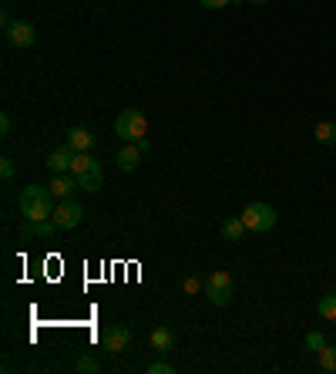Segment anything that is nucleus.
Wrapping results in <instances>:
<instances>
[{
	"label": "nucleus",
	"mask_w": 336,
	"mask_h": 374,
	"mask_svg": "<svg viewBox=\"0 0 336 374\" xmlns=\"http://www.w3.org/2000/svg\"><path fill=\"white\" fill-rule=\"evenodd\" d=\"M219 233H222V239H226V243H239L249 230H245L243 216H229L226 223H222V230H219Z\"/></svg>",
	"instance_id": "nucleus-14"
},
{
	"label": "nucleus",
	"mask_w": 336,
	"mask_h": 374,
	"mask_svg": "<svg viewBox=\"0 0 336 374\" xmlns=\"http://www.w3.org/2000/svg\"><path fill=\"white\" fill-rule=\"evenodd\" d=\"M91 145H94V132H91V128L75 125V128L67 132V149H75V152H88Z\"/></svg>",
	"instance_id": "nucleus-12"
},
{
	"label": "nucleus",
	"mask_w": 336,
	"mask_h": 374,
	"mask_svg": "<svg viewBox=\"0 0 336 374\" xmlns=\"http://www.w3.org/2000/svg\"><path fill=\"white\" fill-rule=\"evenodd\" d=\"M47 189H51V196H54V199H71V196H75V189H81V186H77V175H67V172H64V175H54Z\"/></svg>",
	"instance_id": "nucleus-10"
},
{
	"label": "nucleus",
	"mask_w": 336,
	"mask_h": 374,
	"mask_svg": "<svg viewBox=\"0 0 336 374\" xmlns=\"http://www.w3.org/2000/svg\"><path fill=\"white\" fill-rule=\"evenodd\" d=\"M61 226L54 223V219H41V223H24V230H20V239H51V236L58 233Z\"/></svg>",
	"instance_id": "nucleus-8"
},
{
	"label": "nucleus",
	"mask_w": 336,
	"mask_h": 374,
	"mask_svg": "<svg viewBox=\"0 0 336 374\" xmlns=\"http://www.w3.org/2000/svg\"><path fill=\"white\" fill-rule=\"evenodd\" d=\"M115 135L124 142H141L148 135V118L141 108H122L115 118Z\"/></svg>",
	"instance_id": "nucleus-1"
},
{
	"label": "nucleus",
	"mask_w": 336,
	"mask_h": 374,
	"mask_svg": "<svg viewBox=\"0 0 336 374\" xmlns=\"http://www.w3.org/2000/svg\"><path fill=\"white\" fill-rule=\"evenodd\" d=\"M141 156H145V152H141V145H138V142H124V149L118 152L115 162H118V169H122V172H131V169L141 166Z\"/></svg>",
	"instance_id": "nucleus-9"
},
{
	"label": "nucleus",
	"mask_w": 336,
	"mask_h": 374,
	"mask_svg": "<svg viewBox=\"0 0 336 374\" xmlns=\"http://www.w3.org/2000/svg\"><path fill=\"white\" fill-rule=\"evenodd\" d=\"M205 11H222V7H229V4H239V0H199Z\"/></svg>",
	"instance_id": "nucleus-25"
},
{
	"label": "nucleus",
	"mask_w": 336,
	"mask_h": 374,
	"mask_svg": "<svg viewBox=\"0 0 336 374\" xmlns=\"http://www.w3.org/2000/svg\"><path fill=\"white\" fill-rule=\"evenodd\" d=\"M14 158H0V175H4V179H14Z\"/></svg>",
	"instance_id": "nucleus-26"
},
{
	"label": "nucleus",
	"mask_w": 336,
	"mask_h": 374,
	"mask_svg": "<svg viewBox=\"0 0 336 374\" xmlns=\"http://www.w3.org/2000/svg\"><path fill=\"white\" fill-rule=\"evenodd\" d=\"M20 216H24V223H41V219H54V199L20 203Z\"/></svg>",
	"instance_id": "nucleus-7"
},
{
	"label": "nucleus",
	"mask_w": 336,
	"mask_h": 374,
	"mask_svg": "<svg viewBox=\"0 0 336 374\" xmlns=\"http://www.w3.org/2000/svg\"><path fill=\"white\" fill-rule=\"evenodd\" d=\"M243 223L249 233H269L276 223H279V216H276V209L269 203H249L243 209Z\"/></svg>",
	"instance_id": "nucleus-2"
},
{
	"label": "nucleus",
	"mask_w": 336,
	"mask_h": 374,
	"mask_svg": "<svg viewBox=\"0 0 336 374\" xmlns=\"http://www.w3.org/2000/svg\"><path fill=\"white\" fill-rule=\"evenodd\" d=\"M98 368H101V364H98L94 358H81V361L75 364V371H81V374H94Z\"/></svg>",
	"instance_id": "nucleus-23"
},
{
	"label": "nucleus",
	"mask_w": 336,
	"mask_h": 374,
	"mask_svg": "<svg viewBox=\"0 0 336 374\" xmlns=\"http://www.w3.org/2000/svg\"><path fill=\"white\" fill-rule=\"evenodd\" d=\"M148 374H175V368H172L168 361H152V364H148Z\"/></svg>",
	"instance_id": "nucleus-24"
},
{
	"label": "nucleus",
	"mask_w": 336,
	"mask_h": 374,
	"mask_svg": "<svg viewBox=\"0 0 336 374\" xmlns=\"http://www.w3.org/2000/svg\"><path fill=\"white\" fill-rule=\"evenodd\" d=\"M316 354H320V368H323V371L336 374V347H330V344H326V347H320Z\"/></svg>",
	"instance_id": "nucleus-20"
},
{
	"label": "nucleus",
	"mask_w": 336,
	"mask_h": 374,
	"mask_svg": "<svg viewBox=\"0 0 336 374\" xmlns=\"http://www.w3.org/2000/svg\"><path fill=\"white\" fill-rule=\"evenodd\" d=\"M4 34H7V41L14 47H31L37 41V27H34L31 20H11L4 27Z\"/></svg>",
	"instance_id": "nucleus-6"
},
{
	"label": "nucleus",
	"mask_w": 336,
	"mask_h": 374,
	"mask_svg": "<svg viewBox=\"0 0 336 374\" xmlns=\"http://www.w3.org/2000/svg\"><path fill=\"white\" fill-rule=\"evenodd\" d=\"M182 290L185 294H199V290H205V280H202V277H185Z\"/></svg>",
	"instance_id": "nucleus-21"
},
{
	"label": "nucleus",
	"mask_w": 336,
	"mask_h": 374,
	"mask_svg": "<svg viewBox=\"0 0 336 374\" xmlns=\"http://www.w3.org/2000/svg\"><path fill=\"white\" fill-rule=\"evenodd\" d=\"M313 135L320 145H336V122H316L313 125Z\"/></svg>",
	"instance_id": "nucleus-16"
},
{
	"label": "nucleus",
	"mask_w": 336,
	"mask_h": 374,
	"mask_svg": "<svg viewBox=\"0 0 336 374\" xmlns=\"http://www.w3.org/2000/svg\"><path fill=\"white\" fill-rule=\"evenodd\" d=\"M37 199H54V196H51L47 186H27V189H20V199L17 203H37Z\"/></svg>",
	"instance_id": "nucleus-17"
},
{
	"label": "nucleus",
	"mask_w": 336,
	"mask_h": 374,
	"mask_svg": "<svg viewBox=\"0 0 336 374\" xmlns=\"http://www.w3.org/2000/svg\"><path fill=\"white\" fill-rule=\"evenodd\" d=\"M81 219H84V206L75 203V199H61V203L54 206V223L61 230H75Z\"/></svg>",
	"instance_id": "nucleus-5"
},
{
	"label": "nucleus",
	"mask_w": 336,
	"mask_h": 374,
	"mask_svg": "<svg viewBox=\"0 0 336 374\" xmlns=\"http://www.w3.org/2000/svg\"><path fill=\"white\" fill-rule=\"evenodd\" d=\"M77 186H81V192H101V186H105V169H101V162H98L94 169L81 172V175H77Z\"/></svg>",
	"instance_id": "nucleus-13"
},
{
	"label": "nucleus",
	"mask_w": 336,
	"mask_h": 374,
	"mask_svg": "<svg viewBox=\"0 0 336 374\" xmlns=\"http://www.w3.org/2000/svg\"><path fill=\"white\" fill-rule=\"evenodd\" d=\"M131 328L128 324H108L105 330H101V347H105L108 354H122L124 347L131 344Z\"/></svg>",
	"instance_id": "nucleus-4"
},
{
	"label": "nucleus",
	"mask_w": 336,
	"mask_h": 374,
	"mask_svg": "<svg viewBox=\"0 0 336 374\" xmlns=\"http://www.w3.org/2000/svg\"><path fill=\"white\" fill-rule=\"evenodd\" d=\"M306 347H309V351H320V347H326V337H323L320 330H309V334H306Z\"/></svg>",
	"instance_id": "nucleus-22"
},
{
	"label": "nucleus",
	"mask_w": 336,
	"mask_h": 374,
	"mask_svg": "<svg viewBox=\"0 0 336 374\" xmlns=\"http://www.w3.org/2000/svg\"><path fill=\"white\" fill-rule=\"evenodd\" d=\"M152 347L162 351V354L175 351V334H172V328H155L152 330Z\"/></svg>",
	"instance_id": "nucleus-15"
},
{
	"label": "nucleus",
	"mask_w": 336,
	"mask_h": 374,
	"mask_svg": "<svg viewBox=\"0 0 336 374\" xmlns=\"http://www.w3.org/2000/svg\"><path fill=\"white\" fill-rule=\"evenodd\" d=\"M249 4H266V0H249Z\"/></svg>",
	"instance_id": "nucleus-28"
},
{
	"label": "nucleus",
	"mask_w": 336,
	"mask_h": 374,
	"mask_svg": "<svg viewBox=\"0 0 336 374\" xmlns=\"http://www.w3.org/2000/svg\"><path fill=\"white\" fill-rule=\"evenodd\" d=\"M205 297L212 300L215 307H229L232 297H235V283L226 270H212L209 277H205Z\"/></svg>",
	"instance_id": "nucleus-3"
},
{
	"label": "nucleus",
	"mask_w": 336,
	"mask_h": 374,
	"mask_svg": "<svg viewBox=\"0 0 336 374\" xmlns=\"http://www.w3.org/2000/svg\"><path fill=\"white\" fill-rule=\"evenodd\" d=\"M98 166V158L88 156V152H75V162H71V175H81V172H88Z\"/></svg>",
	"instance_id": "nucleus-18"
},
{
	"label": "nucleus",
	"mask_w": 336,
	"mask_h": 374,
	"mask_svg": "<svg viewBox=\"0 0 336 374\" xmlns=\"http://www.w3.org/2000/svg\"><path fill=\"white\" fill-rule=\"evenodd\" d=\"M0 132L11 135V115H7V111H0Z\"/></svg>",
	"instance_id": "nucleus-27"
},
{
	"label": "nucleus",
	"mask_w": 336,
	"mask_h": 374,
	"mask_svg": "<svg viewBox=\"0 0 336 374\" xmlns=\"http://www.w3.org/2000/svg\"><path fill=\"white\" fill-rule=\"evenodd\" d=\"M316 313H320L323 320H336V294L320 297V304H316Z\"/></svg>",
	"instance_id": "nucleus-19"
},
{
	"label": "nucleus",
	"mask_w": 336,
	"mask_h": 374,
	"mask_svg": "<svg viewBox=\"0 0 336 374\" xmlns=\"http://www.w3.org/2000/svg\"><path fill=\"white\" fill-rule=\"evenodd\" d=\"M333 328H336V320H333Z\"/></svg>",
	"instance_id": "nucleus-29"
},
{
	"label": "nucleus",
	"mask_w": 336,
	"mask_h": 374,
	"mask_svg": "<svg viewBox=\"0 0 336 374\" xmlns=\"http://www.w3.org/2000/svg\"><path fill=\"white\" fill-rule=\"evenodd\" d=\"M71 162H75V149H54L51 156H47V169L54 172V175H64V172H71Z\"/></svg>",
	"instance_id": "nucleus-11"
}]
</instances>
